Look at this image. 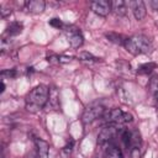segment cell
<instances>
[{
    "label": "cell",
    "instance_id": "obj_1",
    "mask_svg": "<svg viewBox=\"0 0 158 158\" xmlns=\"http://www.w3.org/2000/svg\"><path fill=\"white\" fill-rule=\"evenodd\" d=\"M48 96H49V89L47 85L40 84V85L35 86L27 94V96L25 99L26 110L28 112H32V114L41 111L44 107V105L47 104Z\"/></svg>",
    "mask_w": 158,
    "mask_h": 158
},
{
    "label": "cell",
    "instance_id": "obj_2",
    "mask_svg": "<svg viewBox=\"0 0 158 158\" xmlns=\"http://www.w3.org/2000/svg\"><path fill=\"white\" fill-rule=\"evenodd\" d=\"M123 47L126 48L127 52H130L133 56L146 54V53H149L152 49L151 41L146 36H142V35H135V36L126 38Z\"/></svg>",
    "mask_w": 158,
    "mask_h": 158
},
{
    "label": "cell",
    "instance_id": "obj_3",
    "mask_svg": "<svg viewBox=\"0 0 158 158\" xmlns=\"http://www.w3.org/2000/svg\"><path fill=\"white\" fill-rule=\"evenodd\" d=\"M104 121L109 125H122V123H128L132 121V115L128 112L122 111L121 109H110L105 111L102 116Z\"/></svg>",
    "mask_w": 158,
    "mask_h": 158
},
{
    "label": "cell",
    "instance_id": "obj_4",
    "mask_svg": "<svg viewBox=\"0 0 158 158\" xmlns=\"http://www.w3.org/2000/svg\"><path fill=\"white\" fill-rule=\"evenodd\" d=\"M104 114H105V107H104V105L100 104V102H93V104H90V105L84 110V112H83V115H81V121L88 125V123H91V122H94L95 120L102 117Z\"/></svg>",
    "mask_w": 158,
    "mask_h": 158
},
{
    "label": "cell",
    "instance_id": "obj_5",
    "mask_svg": "<svg viewBox=\"0 0 158 158\" xmlns=\"http://www.w3.org/2000/svg\"><path fill=\"white\" fill-rule=\"evenodd\" d=\"M64 35H65V37H67L69 44H70L73 48H79V47L83 46V43H84V37H83L81 31H80L78 27H75V26H73V25L65 26V27H64Z\"/></svg>",
    "mask_w": 158,
    "mask_h": 158
},
{
    "label": "cell",
    "instance_id": "obj_6",
    "mask_svg": "<svg viewBox=\"0 0 158 158\" xmlns=\"http://www.w3.org/2000/svg\"><path fill=\"white\" fill-rule=\"evenodd\" d=\"M118 131L116 128L115 125H109L106 127H104L101 130V132L99 133L98 136V143L100 146H105L107 147L109 144H112L115 143V137L117 136Z\"/></svg>",
    "mask_w": 158,
    "mask_h": 158
},
{
    "label": "cell",
    "instance_id": "obj_7",
    "mask_svg": "<svg viewBox=\"0 0 158 158\" xmlns=\"http://www.w3.org/2000/svg\"><path fill=\"white\" fill-rule=\"evenodd\" d=\"M90 9L99 16H107L112 10V2L109 0H94L90 2Z\"/></svg>",
    "mask_w": 158,
    "mask_h": 158
},
{
    "label": "cell",
    "instance_id": "obj_8",
    "mask_svg": "<svg viewBox=\"0 0 158 158\" xmlns=\"http://www.w3.org/2000/svg\"><path fill=\"white\" fill-rule=\"evenodd\" d=\"M128 7L132 10L133 16L136 17V20H143L146 16V5L142 0H133V1H128Z\"/></svg>",
    "mask_w": 158,
    "mask_h": 158
},
{
    "label": "cell",
    "instance_id": "obj_9",
    "mask_svg": "<svg viewBox=\"0 0 158 158\" xmlns=\"http://www.w3.org/2000/svg\"><path fill=\"white\" fill-rule=\"evenodd\" d=\"M35 144H36V158H48V152H49L48 142L41 138H36Z\"/></svg>",
    "mask_w": 158,
    "mask_h": 158
},
{
    "label": "cell",
    "instance_id": "obj_10",
    "mask_svg": "<svg viewBox=\"0 0 158 158\" xmlns=\"http://www.w3.org/2000/svg\"><path fill=\"white\" fill-rule=\"evenodd\" d=\"M25 6L30 14H41L46 7V2L43 0H30L25 4Z\"/></svg>",
    "mask_w": 158,
    "mask_h": 158
},
{
    "label": "cell",
    "instance_id": "obj_11",
    "mask_svg": "<svg viewBox=\"0 0 158 158\" xmlns=\"http://www.w3.org/2000/svg\"><path fill=\"white\" fill-rule=\"evenodd\" d=\"M112 2V10L115 11L116 15L118 16H125L127 14V10H128V2L127 1H123V0H115V1H111Z\"/></svg>",
    "mask_w": 158,
    "mask_h": 158
},
{
    "label": "cell",
    "instance_id": "obj_12",
    "mask_svg": "<svg viewBox=\"0 0 158 158\" xmlns=\"http://www.w3.org/2000/svg\"><path fill=\"white\" fill-rule=\"evenodd\" d=\"M23 30V25L20 21H12L7 25L6 27V35L9 36H17L22 32Z\"/></svg>",
    "mask_w": 158,
    "mask_h": 158
},
{
    "label": "cell",
    "instance_id": "obj_13",
    "mask_svg": "<svg viewBox=\"0 0 158 158\" xmlns=\"http://www.w3.org/2000/svg\"><path fill=\"white\" fill-rule=\"evenodd\" d=\"M106 157L107 158H123L122 153H121V149L115 143L109 144L106 147Z\"/></svg>",
    "mask_w": 158,
    "mask_h": 158
},
{
    "label": "cell",
    "instance_id": "obj_14",
    "mask_svg": "<svg viewBox=\"0 0 158 158\" xmlns=\"http://www.w3.org/2000/svg\"><path fill=\"white\" fill-rule=\"evenodd\" d=\"M157 67H158V65H157V63H154V62L143 63V64H141V65L138 67L137 73H138V74H149V73H152Z\"/></svg>",
    "mask_w": 158,
    "mask_h": 158
},
{
    "label": "cell",
    "instance_id": "obj_15",
    "mask_svg": "<svg viewBox=\"0 0 158 158\" xmlns=\"http://www.w3.org/2000/svg\"><path fill=\"white\" fill-rule=\"evenodd\" d=\"M149 91L152 93L153 98L158 101V75H153L149 80Z\"/></svg>",
    "mask_w": 158,
    "mask_h": 158
},
{
    "label": "cell",
    "instance_id": "obj_16",
    "mask_svg": "<svg viewBox=\"0 0 158 158\" xmlns=\"http://www.w3.org/2000/svg\"><path fill=\"white\" fill-rule=\"evenodd\" d=\"M106 37H107L109 41H111V42H114V43H116V44H121V46H123L125 40H126V38H123L121 35H118V33H114V32L106 33Z\"/></svg>",
    "mask_w": 158,
    "mask_h": 158
},
{
    "label": "cell",
    "instance_id": "obj_17",
    "mask_svg": "<svg viewBox=\"0 0 158 158\" xmlns=\"http://www.w3.org/2000/svg\"><path fill=\"white\" fill-rule=\"evenodd\" d=\"M79 58L81 60H85V62H98L99 60V58H96L95 56H93L89 52H80L79 53Z\"/></svg>",
    "mask_w": 158,
    "mask_h": 158
},
{
    "label": "cell",
    "instance_id": "obj_18",
    "mask_svg": "<svg viewBox=\"0 0 158 158\" xmlns=\"http://www.w3.org/2000/svg\"><path fill=\"white\" fill-rule=\"evenodd\" d=\"M1 77L2 79H5L6 77L10 79V78H15L16 77V70L15 69H7V70H2L1 72Z\"/></svg>",
    "mask_w": 158,
    "mask_h": 158
},
{
    "label": "cell",
    "instance_id": "obj_19",
    "mask_svg": "<svg viewBox=\"0 0 158 158\" xmlns=\"http://www.w3.org/2000/svg\"><path fill=\"white\" fill-rule=\"evenodd\" d=\"M49 25H51L52 27H56V28H60V27H63V26H64V25H63V22H62L59 19H57V17H54V19L49 20Z\"/></svg>",
    "mask_w": 158,
    "mask_h": 158
},
{
    "label": "cell",
    "instance_id": "obj_20",
    "mask_svg": "<svg viewBox=\"0 0 158 158\" xmlns=\"http://www.w3.org/2000/svg\"><path fill=\"white\" fill-rule=\"evenodd\" d=\"M0 12H1V16H2V17H6L7 15H10L11 10H9V9H5V7L2 6V7H1V10H0Z\"/></svg>",
    "mask_w": 158,
    "mask_h": 158
},
{
    "label": "cell",
    "instance_id": "obj_21",
    "mask_svg": "<svg viewBox=\"0 0 158 158\" xmlns=\"http://www.w3.org/2000/svg\"><path fill=\"white\" fill-rule=\"evenodd\" d=\"M151 6H152L154 10L158 11V0H152V1H151Z\"/></svg>",
    "mask_w": 158,
    "mask_h": 158
},
{
    "label": "cell",
    "instance_id": "obj_22",
    "mask_svg": "<svg viewBox=\"0 0 158 158\" xmlns=\"http://www.w3.org/2000/svg\"><path fill=\"white\" fill-rule=\"evenodd\" d=\"M5 91V84H4V81H1V85H0V93L2 94Z\"/></svg>",
    "mask_w": 158,
    "mask_h": 158
}]
</instances>
